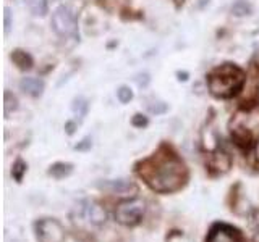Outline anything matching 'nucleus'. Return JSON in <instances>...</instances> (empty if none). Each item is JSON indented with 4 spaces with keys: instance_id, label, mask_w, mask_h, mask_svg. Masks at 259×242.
Masks as SVG:
<instances>
[{
    "instance_id": "obj_1",
    "label": "nucleus",
    "mask_w": 259,
    "mask_h": 242,
    "mask_svg": "<svg viewBox=\"0 0 259 242\" xmlns=\"http://www.w3.org/2000/svg\"><path fill=\"white\" fill-rule=\"evenodd\" d=\"M136 173L159 194L180 191L188 181V168L167 145H160L151 157L140 161L136 165Z\"/></svg>"
},
{
    "instance_id": "obj_5",
    "label": "nucleus",
    "mask_w": 259,
    "mask_h": 242,
    "mask_svg": "<svg viewBox=\"0 0 259 242\" xmlns=\"http://www.w3.org/2000/svg\"><path fill=\"white\" fill-rule=\"evenodd\" d=\"M52 28L60 37H78L76 16L68 7H59L52 15Z\"/></svg>"
},
{
    "instance_id": "obj_24",
    "label": "nucleus",
    "mask_w": 259,
    "mask_h": 242,
    "mask_svg": "<svg viewBox=\"0 0 259 242\" xmlns=\"http://www.w3.org/2000/svg\"><path fill=\"white\" fill-rule=\"evenodd\" d=\"M91 145H93V139H91L89 136H86L83 141L78 142V144L75 145V150H78V152H86V150L91 149Z\"/></svg>"
},
{
    "instance_id": "obj_12",
    "label": "nucleus",
    "mask_w": 259,
    "mask_h": 242,
    "mask_svg": "<svg viewBox=\"0 0 259 242\" xmlns=\"http://www.w3.org/2000/svg\"><path fill=\"white\" fill-rule=\"evenodd\" d=\"M10 56H12V62L21 71H29L32 68V65H34V62H32V56L28 52L21 50V48H15Z\"/></svg>"
},
{
    "instance_id": "obj_16",
    "label": "nucleus",
    "mask_w": 259,
    "mask_h": 242,
    "mask_svg": "<svg viewBox=\"0 0 259 242\" xmlns=\"http://www.w3.org/2000/svg\"><path fill=\"white\" fill-rule=\"evenodd\" d=\"M15 110H18V99L10 92V91H5L4 92V113H5V118H8L10 113H13Z\"/></svg>"
},
{
    "instance_id": "obj_7",
    "label": "nucleus",
    "mask_w": 259,
    "mask_h": 242,
    "mask_svg": "<svg viewBox=\"0 0 259 242\" xmlns=\"http://www.w3.org/2000/svg\"><path fill=\"white\" fill-rule=\"evenodd\" d=\"M206 242H243L241 232L225 223H215L210 228Z\"/></svg>"
},
{
    "instance_id": "obj_13",
    "label": "nucleus",
    "mask_w": 259,
    "mask_h": 242,
    "mask_svg": "<svg viewBox=\"0 0 259 242\" xmlns=\"http://www.w3.org/2000/svg\"><path fill=\"white\" fill-rule=\"evenodd\" d=\"M73 171V165L71 163H65V161H59V163H54L51 168H49V174L55 179H63V177L70 176Z\"/></svg>"
},
{
    "instance_id": "obj_27",
    "label": "nucleus",
    "mask_w": 259,
    "mask_h": 242,
    "mask_svg": "<svg viewBox=\"0 0 259 242\" xmlns=\"http://www.w3.org/2000/svg\"><path fill=\"white\" fill-rule=\"evenodd\" d=\"M254 165L259 168V139L254 142Z\"/></svg>"
},
{
    "instance_id": "obj_30",
    "label": "nucleus",
    "mask_w": 259,
    "mask_h": 242,
    "mask_svg": "<svg viewBox=\"0 0 259 242\" xmlns=\"http://www.w3.org/2000/svg\"><path fill=\"white\" fill-rule=\"evenodd\" d=\"M254 242H259V234H257V236L254 237Z\"/></svg>"
},
{
    "instance_id": "obj_9",
    "label": "nucleus",
    "mask_w": 259,
    "mask_h": 242,
    "mask_svg": "<svg viewBox=\"0 0 259 242\" xmlns=\"http://www.w3.org/2000/svg\"><path fill=\"white\" fill-rule=\"evenodd\" d=\"M97 188L99 189H104V191H109L110 194H117V196H125V194H130V192H136L138 188L130 183L126 179H112V181H104V183H99L97 184Z\"/></svg>"
},
{
    "instance_id": "obj_23",
    "label": "nucleus",
    "mask_w": 259,
    "mask_h": 242,
    "mask_svg": "<svg viewBox=\"0 0 259 242\" xmlns=\"http://www.w3.org/2000/svg\"><path fill=\"white\" fill-rule=\"evenodd\" d=\"M4 24H5V28H4L5 34H8L12 29V10L8 7L4 8Z\"/></svg>"
},
{
    "instance_id": "obj_11",
    "label": "nucleus",
    "mask_w": 259,
    "mask_h": 242,
    "mask_svg": "<svg viewBox=\"0 0 259 242\" xmlns=\"http://www.w3.org/2000/svg\"><path fill=\"white\" fill-rule=\"evenodd\" d=\"M86 215L94 226H101L107 221V212L99 204H89V207H86Z\"/></svg>"
},
{
    "instance_id": "obj_21",
    "label": "nucleus",
    "mask_w": 259,
    "mask_h": 242,
    "mask_svg": "<svg viewBox=\"0 0 259 242\" xmlns=\"http://www.w3.org/2000/svg\"><path fill=\"white\" fill-rule=\"evenodd\" d=\"M149 111L152 113V115H162V113L167 111V103L164 102H154L152 105H149Z\"/></svg>"
},
{
    "instance_id": "obj_3",
    "label": "nucleus",
    "mask_w": 259,
    "mask_h": 242,
    "mask_svg": "<svg viewBox=\"0 0 259 242\" xmlns=\"http://www.w3.org/2000/svg\"><path fill=\"white\" fill-rule=\"evenodd\" d=\"M245 84V73L233 63H224L214 68L207 76L209 91L217 99H230L237 95Z\"/></svg>"
},
{
    "instance_id": "obj_20",
    "label": "nucleus",
    "mask_w": 259,
    "mask_h": 242,
    "mask_svg": "<svg viewBox=\"0 0 259 242\" xmlns=\"http://www.w3.org/2000/svg\"><path fill=\"white\" fill-rule=\"evenodd\" d=\"M165 242H193V240L182 231H172L167 236Z\"/></svg>"
},
{
    "instance_id": "obj_17",
    "label": "nucleus",
    "mask_w": 259,
    "mask_h": 242,
    "mask_svg": "<svg viewBox=\"0 0 259 242\" xmlns=\"http://www.w3.org/2000/svg\"><path fill=\"white\" fill-rule=\"evenodd\" d=\"M88 108H89V103L84 97H76L75 100H73V105H71V110L73 113L79 118V119H84L86 113H88Z\"/></svg>"
},
{
    "instance_id": "obj_10",
    "label": "nucleus",
    "mask_w": 259,
    "mask_h": 242,
    "mask_svg": "<svg viewBox=\"0 0 259 242\" xmlns=\"http://www.w3.org/2000/svg\"><path fill=\"white\" fill-rule=\"evenodd\" d=\"M20 89L31 97H39L44 91V81L39 78H23L20 81Z\"/></svg>"
},
{
    "instance_id": "obj_15",
    "label": "nucleus",
    "mask_w": 259,
    "mask_h": 242,
    "mask_svg": "<svg viewBox=\"0 0 259 242\" xmlns=\"http://www.w3.org/2000/svg\"><path fill=\"white\" fill-rule=\"evenodd\" d=\"M24 4L34 16H44L47 13V0H24Z\"/></svg>"
},
{
    "instance_id": "obj_14",
    "label": "nucleus",
    "mask_w": 259,
    "mask_h": 242,
    "mask_svg": "<svg viewBox=\"0 0 259 242\" xmlns=\"http://www.w3.org/2000/svg\"><path fill=\"white\" fill-rule=\"evenodd\" d=\"M230 12L235 16H246V15H251V12H253V5H251L248 0H235Z\"/></svg>"
},
{
    "instance_id": "obj_8",
    "label": "nucleus",
    "mask_w": 259,
    "mask_h": 242,
    "mask_svg": "<svg viewBox=\"0 0 259 242\" xmlns=\"http://www.w3.org/2000/svg\"><path fill=\"white\" fill-rule=\"evenodd\" d=\"M206 166H207V171L212 176L224 174V173L229 171L230 166H232L230 155L222 149H215L212 153H209L207 155Z\"/></svg>"
},
{
    "instance_id": "obj_18",
    "label": "nucleus",
    "mask_w": 259,
    "mask_h": 242,
    "mask_svg": "<svg viewBox=\"0 0 259 242\" xmlns=\"http://www.w3.org/2000/svg\"><path fill=\"white\" fill-rule=\"evenodd\" d=\"M26 169H28V165L24 163L21 158L16 160L15 163H13V166H12V176H13V179L16 183H21L24 174H26Z\"/></svg>"
},
{
    "instance_id": "obj_2",
    "label": "nucleus",
    "mask_w": 259,
    "mask_h": 242,
    "mask_svg": "<svg viewBox=\"0 0 259 242\" xmlns=\"http://www.w3.org/2000/svg\"><path fill=\"white\" fill-rule=\"evenodd\" d=\"M229 129L235 144L245 149L251 147L259 139V103L241 107L232 116Z\"/></svg>"
},
{
    "instance_id": "obj_22",
    "label": "nucleus",
    "mask_w": 259,
    "mask_h": 242,
    "mask_svg": "<svg viewBox=\"0 0 259 242\" xmlns=\"http://www.w3.org/2000/svg\"><path fill=\"white\" fill-rule=\"evenodd\" d=\"M148 123H149L148 116L141 115V113H136V115L132 118V125L135 128H144V126H148Z\"/></svg>"
},
{
    "instance_id": "obj_26",
    "label": "nucleus",
    "mask_w": 259,
    "mask_h": 242,
    "mask_svg": "<svg viewBox=\"0 0 259 242\" xmlns=\"http://www.w3.org/2000/svg\"><path fill=\"white\" fill-rule=\"evenodd\" d=\"M75 129H76V123H75V121H67V123H65V131H67L68 136L75 134Z\"/></svg>"
},
{
    "instance_id": "obj_4",
    "label": "nucleus",
    "mask_w": 259,
    "mask_h": 242,
    "mask_svg": "<svg viewBox=\"0 0 259 242\" xmlns=\"http://www.w3.org/2000/svg\"><path fill=\"white\" fill-rule=\"evenodd\" d=\"M144 210H146L144 200L138 197L125 200L117 205L115 220L123 226H136V224H140L141 218L144 215Z\"/></svg>"
},
{
    "instance_id": "obj_29",
    "label": "nucleus",
    "mask_w": 259,
    "mask_h": 242,
    "mask_svg": "<svg viewBox=\"0 0 259 242\" xmlns=\"http://www.w3.org/2000/svg\"><path fill=\"white\" fill-rule=\"evenodd\" d=\"M207 4H209V0H199V2H198V5H196V7H198V8H204V7H206Z\"/></svg>"
},
{
    "instance_id": "obj_6",
    "label": "nucleus",
    "mask_w": 259,
    "mask_h": 242,
    "mask_svg": "<svg viewBox=\"0 0 259 242\" xmlns=\"http://www.w3.org/2000/svg\"><path fill=\"white\" fill-rule=\"evenodd\" d=\"M34 232L37 242H65L63 226L54 218H42L34 223Z\"/></svg>"
},
{
    "instance_id": "obj_25",
    "label": "nucleus",
    "mask_w": 259,
    "mask_h": 242,
    "mask_svg": "<svg viewBox=\"0 0 259 242\" xmlns=\"http://www.w3.org/2000/svg\"><path fill=\"white\" fill-rule=\"evenodd\" d=\"M135 79H136V83L140 87H146L149 84V75H148V73H140V75H138Z\"/></svg>"
},
{
    "instance_id": "obj_28",
    "label": "nucleus",
    "mask_w": 259,
    "mask_h": 242,
    "mask_svg": "<svg viewBox=\"0 0 259 242\" xmlns=\"http://www.w3.org/2000/svg\"><path fill=\"white\" fill-rule=\"evenodd\" d=\"M188 71H177V78L178 81H188Z\"/></svg>"
},
{
    "instance_id": "obj_19",
    "label": "nucleus",
    "mask_w": 259,
    "mask_h": 242,
    "mask_svg": "<svg viewBox=\"0 0 259 242\" xmlns=\"http://www.w3.org/2000/svg\"><path fill=\"white\" fill-rule=\"evenodd\" d=\"M117 97L121 103H128L130 100L133 99V91L128 86H120L117 91Z\"/></svg>"
}]
</instances>
